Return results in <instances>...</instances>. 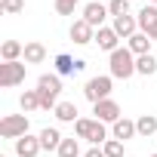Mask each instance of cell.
I'll list each match as a JSON object with an SVG mask.
<instances>
[{
	"instance_id": "31",
	"label": "cell",
	"mask_w": 157,
	"mask_h": 157,
	"mask_svg": "<svg viewBox=\"0 0 157 157\" xmlns=\"http://www.w3.org/2000/svg\"><path fill=\"white\" fill-rule=\"evenodd\" d=\"M148 3H154V6H157V0H148Z\"/></svg>"
},
{
	"instance_id": "19",
	"label": "cell",
	"mask_w": 157,
	"mask_h": 157,
	"mask_svg": "<svg viewBox=\"0 0 157 157\" xmlns=\"http://www.w3.org/2000/svg\"><path fill=\"white\" fill-rule=\"evenodd\" d=\"M56 117L62 120V123H77L80 117H77V105L74 102H59L56 105Z\"/></svg>"
},
{
	"instance_id": "18",
	"label": "cell",
	"mask_w": 157,
	"mask_h": 157,
	"mask_svg": "<svg viewBox=\"0 0 157 157\" xmlns=\"http://www.w3.org/2000/svg\"><path fill=\"white\" fill-rule=\"evenodd\" d=\"M0 56H3V62H19V56H25V43L6 40L3 46H0Z\"/></svg>"
},
{
	"instance_id": "26",
	"label": "cell",
	"mask_w": 157,
	"mask_h": 157,
	"mask_svg": "<svg viewBox=\"0 0 157 157\" xmlns=\"http://www.w3.org/2000/svg\"><path fill=\"white\" fill-rule=\"evenodd\" d=\"M108 13H111L114 19L129 16V0H111V3H108Z\"/></svg>"
},
{
	"instance_id": "15",
	"label": "cell",
	"mask_w": 157,
	"mask_h": 157,
	"mask_svg": "<svg viewBox=\"0 0 157 157\" xmlns=\"http://www.w3.org/2000/svg\"><path fill=\"white\" fill-rule=\"evenodd\" d=\"M43 59H46V46L37 43V40H28V43H25V62H28V65H40Z\"/></svg>"
},
{
	"instance_id": "2",
	"label": "cell",
	"mask_w": 157,
	"mask_h": 157,
	"mask_svg": "<svg viewBox=\"0 0 157 157\" xmlns=\"http://www.w3.org/2000/svg\"><path fill=\"white\" fill-rule=\"evenodd\" d=\"M108 68H111V77H117V80H129V77L136 74V56L129 52V46L114 49L111 59H108Z\"/></svg>"
},
{
	"instance_id": "5",
	"label": "cell",
	"mask_w": 157,
	"mask_h": 157,
	"mask_svg": "<svg viewBox=\"0 0 157 157\" xmlns=\"http://www.w3.org/2000/svg\"><path fill=\"white\" fill-rule=\"evenodd\" d=\"M114 77H105V74H99V77H93V80H86V86H83V96L96 105V102H102V99H108L111 96V83Z\"/></svg>"
},
{
	"instance_id": "13",
	"label": "cell",
	"mask_w": 157,
	"mask_h": 157,
	"mask_svg": "<svg viewBox=\"0 0 157 157\" xmlns=\"http://www.w3.org/2000/svg\"><path fill=\"white\" fill-rule=\"evenodd\" d=\"M132 136H139V132H136V120H129V117H120L117 123H111V139H120V142H126V139H132Z\"/></svg>"
},
{
	"instance_id": "8",
	"label": "cell",
	"mask_w": 157,
	"mask_h": 157,
	"mask_svg": "<svg viewBox=\"0 0 157 157\" xmlns=\"http://www.w3.org/2000/svg\"><path fill=\"white\" fill-rule=\"evenodd\" d=\"M68 34H71V40H74V43H80V46H86V43H93V40H96V28H93L90 22H83V19H77V22L71 25V31H68Z\"/></svg>"
},
{
	"instance_id": "23",
	"label": "cell",
	"mask_w": 157,
	"mask_h": 157,
	"mask_svg": "<svg viewBox=\"0 0 157 157\" xmlns=\"http://www.w3.org/2000/svg\"><path fill=\"white\" fill-rule=\"evenodd\" d=\"M154 22H157V6H154V3H148V6L139 13V31H148Z\"/></svg>"
},
{
	"instance_id": "21",
	"label": "cell",
	"mask_w": 157,
	"mask_h": 157,
	"mask_svg": "<svg viewBox=\"0 0 157 157\" xmlns=\"http://www.w3.org/2000/svg\"><path fill=\"white\" fill-rule=\"evenodd\" d=\"M136 74H145V77H151V74H157V59L148 52V56H139L136 59Z\"/></svg>"
},
{
	"instance_id": "32",
	"label": "cell",
	"mask_w": 157,
	"mask_h": 157,
	"mask_svg": "<svg viewBox=\"0 0 157 157\" xmlns=\"http://www.w3.org/2000/svg\"><path fill=\"white\" fill-rule=\"evenodd\" d=\"M151 157H157V154H151Z\"/></svg>"
},
{
	"instance_id": "10",
	"label": "cell",
	"mask_w": 157,
	"mask_h": 157,
	"mask_svg": "<svg viewBox=\"0 0 157 157\" xmlns=\"http://www.w3.org/2000/svg\"><path fill=\"white\" fill-rule=\"evenodd\" d=\"M40 151H43L40 136H22V139H16V157H37Z\"/></svg>"
},
{
	"instance_id": "11",
	"label": "cell",
	"mask_w": 157,
	"mask_h": 157,
	"mask_svg": "<svg viewBox=\"0 0 157 157\" xmlns=\"http://www.w3.org/2000/svg\"><path fill=\"white\" fill-rule=\"evenodd\" d=\"M111 28L117 31V37L129 40L132 34H139V19H132V16H120V19H114V25H111Z\"/></svg>"
},
{
	"instance_id": "27",
	"label": "cell",
	"mask_w": 157,
	"mask_h": 157,
	"mask_svg": "<svg viewBox=\"0 0 157 157\" xmlns=\"http://www.w3.org/2000/svg\"><path fill=\"white\" fill-rule=\"evenodd\" d=\"M0 10H3L6 16H19L25 10V0H0Z\"/></svg>"
},
{
	"instance_id": "7",
	"label": "cell",
	"mask_w": 157,
	"mask_h": 157,
	"mask_svg": "<svg viewBox=\"0 0 157 157\" xmlns=\"http://www.w3.org/2000/svg\"><path fill=\"white\" fill-rule=\"evenodd\" d=\"M93 114H96V120H102V123H117V120H120V105H117L114 99H102V102L93 105Z\"/></svg>"
},
{
	"instance_id": "17",
	"label": "cell",
	"mask_w": 157,
	"mask_h": 157,
	"mask_svg": "<svg viewBox=\"0 0 157 157\" xmlns=\"http://www.w3.org/2000/svg\"><path fill=\"white\" fill-rule=\"evenodd\" d=\"M136 132H139L142 139H151V136L157 132V117H154V114H142V117L136 120Z\"/></svg>"
},
{
	"instance_id": "28",
	"label": "cell",
	"mask_w": 157,
	"mask_h": 157,
	"mask_svg": "<svg viewBox=\"0 0 157 157\" xmlns=\"http://www.w3.org/2000/svg\"><path fill=\"white\" fill-rule=\"evenodd\" d=\"M77 3H80V0H56V13L59 16H74Z\"/></svg>"
},
{
	"instance_id": "9",
	"label": "cell",
	"mask_w": 157,
	"mask_h": 157,
	"mask_svg": "<svg viewBox=\"0 0 157 157\" xmlns=\"http://www.w3.org/2000/svg\"><path fill=\"white\" fill-rule=\"evenodd\" d=\"M108 16H111V13H108V6L96 3V0H93V3H86V6H83V22H90V25H93L96 31H99V28H105L102 22H105Z\"/></svg>"
},
{
	"instance_id": "29",
	"label": "cell",
	"mask_w": 157,
	"mask_h": 157,
	"mask_svg": "<svg viewBox=\"0 0 157 157\" xmlns=\"http://www.w3.org/2000/svg\"><path fill=\"white\" fill-rule=\"evenodd\" d=\"M83 157H105V151H102V148H90Z\"/></svg>"
},
{
	"instance_id": "6",
	"label": "cell",
	"mask_w": 157,
	"mask_h": 157,
	"mask_svg": "<svg viewBox=\"0 0 157 157\" xmlns=\"http://www.w3.org/2000/svg\"><path fill=\"white\" fill-rule=\"evenodd\" d=\"M0 136L3 139H22L28 136V117L25 114H6L0 120Z\"/></svg>"
},
{
	"instance_id": "25",
	"label": "cell",
	"mask_w": 157,
	"mask_h": 157,
	"mask_svg": "<svg viewBox=\"0 0 157 157\" xmlns=\"http://www.w3.org/2000/svg\"><path fill=\"white\" fill-rule=\"evenodd\" d=\"M102 151H105V157H123V142L120 139H108L102 145Z\"/></svg>"
},
{
	"instance_id": "30",
	"label": "cell",
	"mask_w": 157,
	"mask_h": 157,
	"mask_svg": "<svg viewBox=\"0 0 157 157\" xmlns=\"http://www.w3.org/2000/svg\"><path fill=\"white\" fill-rule=\"evenodd\" d=\"M145 34H148V37H151V40H157V22H154V25H151V28H148V31H145Z\"/></svg>"
},
{
	"instance_id": "3",
	"label": "cell",
	"mask_w": 157,
	"mask_h": 157,
	"mask_svg": "<svg viewBox=\"0 0 157 157\" xmlns=\"http://www.w3.org/2000/svg\"><path fill=\"white\" fill-rule=\"evenodd\" d=\"M74 132H77V139H86V142H93L96 148L108 142V129H105V123H102V120L80 117V120L74 123Z\"/></svg>"
},
{
	"instance_id": "22",
	"label": "cell",
	"mask_w": 157,
	"mask_h": 157,
	"mask_svg": "<svg viewBox=\"0 0 157 157\" xmlns=\"http://www.w3.org/2000/svg\"><path fill=\"white\" fill-rule=\"evenodd\" d=\"M19 105H22L25 114H28V111H37V108H40V96H37V90H25L22 99H19Z\"/></svg>"
},
{
	"instance_id": "1",
	"label": "cell",
	"mask_w": 157,
	"mask_h": 157,
	"mask_svg": "<svg viewBox=\"0 0 157 157\" xmlns=\"http://www.w3.org/2000/svg\"><path fill=\"white\" fill-rule=\"evenodd\" d=\"M59 93H62V77H59V74H40L37 96H40V108H43V111H56Z\"/></svg>"
},
{
	"instance_id": "12",
	"label": "cell",
	"mask_w": 157,
	"mask_h": 157,
	"mask_svg": "<svg viewBox=\"0 0 157 157\" xmlns=\"http://www.w3.org/2000/svg\"><path fill=\"white\" fill-rule=\"evenodd\" d=\"M96 43H99V49H105V52L120 49V46H117V43H120V37H117V31H114V28H99V31H96Z\"/></svg>"
},
{
	"instance_id": "24",
	"label": "cell",
	"mask_w": 157,
	"mask_h": 157,
	"mask_svg": "<svg viewBox=\"0 0 157 157\" xmlns=\"http://www.w3.org/2000/svg\"><path fill=\"white\" fill-rule=\"evenodd\" d=\"M56 154L59 157H80V145H77V139H62Z\"/></svg>"
},
{
	"instance_id": "4",
	"label": "cell",
	"mask_w": 157,
	"mask_h": 157,
	"mask_svg": "<svg viewBox=\"0 0 157 157\" xmlns=\"http://www.w3.org/2000/svg\"><path fill=\"white\" fill-rule=\"evenodd\" d=\"M25 71H28V62H3L0 65V86L10 90L25 83Z\"/></svg>"
},
{
	"instance_id": "14",
	"label": "cell",
	"mask_w": 157,
	"mask_h": 157,
	"mask_svg": "<svg viewBox=\"0 0 157 157\" xmlns=\"http://www.w3.org/2000/svg\"><path fill=\"white\" fill-rule=\"evenodd\" d=\"M151 43H154V40H151L145 31H139V34H132V37H129V43H126V46H129V52L139 59V56H148V52H151Z\"/></svg>"
},
{
	"instance_id": "20",
	"label": "cell",
	"mask_w": 157,
	"mask_h": 157,
	"mask_svg": "<svg viewBox=\"0 0 157 157\" xmlns=\"http://www.w3.org/2000/svg\"><path fill=\"white\" fill-rule=\"evenodd\" d=\"M56 71H59V77L77 74V59H71L68 52H59V56H56Z\"/></svg>"
},
{
	"instance_id": "16",
	"label": "cell",
	"mask_w": 157,
	"mask_h": 157,
	"mask_svg": "<svg viewBox=\"0 0 157 157\" xmlns=\"http://www.w3.org/2000/svg\"><path fill=\"white\" fill-rule=\"evenodd\" d=\"M40 145H43V151H59V145H62V132H59L56 126L40 129Z\"/></svg>"
}]
</instances>
